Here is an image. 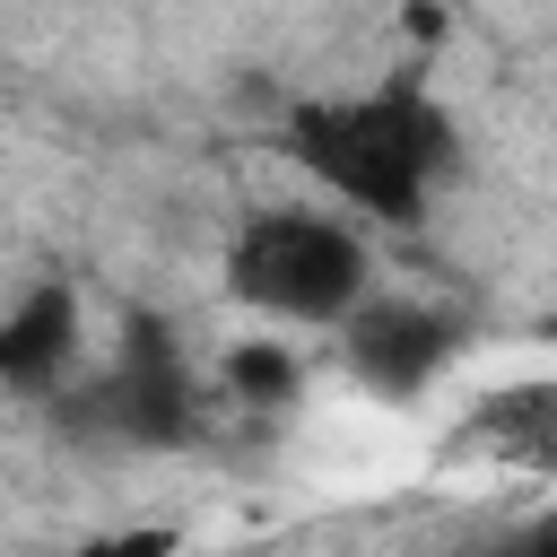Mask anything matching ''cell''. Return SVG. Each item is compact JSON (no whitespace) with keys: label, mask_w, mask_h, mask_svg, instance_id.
<instances>
[{"label":"cell","mask_w":557,"mask_h":557,"mask_svg":"<svg viewBox=\"0 0 557 557\" xmlns=\"http://www.w3.org/2000/svg\"><path fill=\"white\" fill-rule=\"evenodd\" d=\"M278 148L296 157V174L322 200H339V209H357L374 226L426 218V200L461 165L453 113L418 78H374V87H348V96H305V104H287Z\"/></svg>","instance_id":"6da1fadb"},{"label":"cell","mask_w":557,"mask_h":557,"mask_svg":"<svg viewBox=\"0 0 557 557\" xmlns=\"http://www.w3.org/2000/svg\"><path fill=\"white\" fill-rule=\"evenodd\" d=\"M226 296L261 322H287V331H339L357 313V296L374 287V244H366V218L322 200H270V209H244L226 252Z\"/></svg>","instance_id":"7a4b0ae2"},{"label":"cell","mask_w":557,"mask_h":557,"mask_svg":"<svg viewBox=\"0 0 557 557\" xmlns=\"http://www.w3.org/2000/svg\"><path fill=\"white\" fill-rule=\"evenodd\" d=\"M52 418L70 444H96V453H183L200 435V374L165 339V322H131L122 357L78 374L52 400Z\"/></svg>","instance_id":"3957f363"},{"label":"cell","mask_w":557,"mask_h":557,"mask_svg":"<svg viewBox=\"0 0 557 557\" xmlns=\"http://www.w3.org/2000/svg\"><path fill=\"white\" fill-rule=\"evenodd\" d=\"M339 366L366 400H418L444 383V366L470 348V313H453L444 296H409V287H366L357 313L331 331Z\"/></svg>","instance_id":"277c9868"},{"label":"cell","mask_w":557,"mask_h":557,"mask_svg":"<svg viewBox=\"0 0 557 557\" xmlns=\"http://www.w3.org/2000/svg\"><path fill=\"white\" fill-rule=\"evenodd\" d=\"M0 383L17 400H61L78 383V287L70 278H35L9 322H0Z\"/></svg>","instance_id":"5b68a950"},{"label":"cell","mask_w":557,"mask_h":557,"mask_svg":"<svg viewBox=\"0 0 557 557\" xmlns=\"http://www.w3.org/2000/svg\"><path fill=\"white\" fill-rule=\"evenodd\" d=\"M226 392L244 400V409H261V418H278L287 400H296V357L278 348V339H244V348H226Z\"/></svg>","instance_id":"8992f818"}]
</instances>
